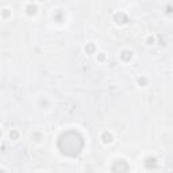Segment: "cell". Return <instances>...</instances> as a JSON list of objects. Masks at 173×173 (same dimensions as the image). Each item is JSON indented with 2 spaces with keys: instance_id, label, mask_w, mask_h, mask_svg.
Listing matches in <instances>:
<instances>
[{
  "instance_id": "obj_4",
  "label": "cell",
  "mask_w": 173,
  "mask_h": 173,
  "mask_svg": "<svg viewBox=\"0 0 173 173\" xmlns=\"http://www.w3.org/2000/svg\"><path fill=\"white\" fill-rule=\"evenodd\" d=\"M145 166L148 169H154V168H157V160H155L154 157H148V158H145Z\"/></svg>"
},
{
  "instance_id": "obj_11",
  "label": "cell",
  "mask_w": 173,
  "mask_h": 173,
  "mask_svg": "<svg viewBox=\"0 0 173 173\" xmlns=\"http://www.w3.org/2000/svg\"><path fill=\"white\" fill-rule=\"evenodd\" d=\"M137 83L141 85V87H143V85L148 84V78H146V77H139V78L137 80Z\"/></svg>"
},
{
  "instance_id": "obj_9",
  "label": "cell",
  "mask_w": 173,
  "mask_h": 173,
  "mask_svg": "<svg viewBox=\"0 0 173 173\" xmlns=\"http://www.w3.org/2000/svg\"><path fill=\"white\" fill-rule=\"evenodd\" d=\"M26 11H27V15H34L37 12V6H34V4H28Z\"/></svg>"
},
{
  "instance_id": "obj_5",
  "label": "cell",
  "mask_w": 173,
  "mask_h": 173,
  "mask_svg": "<svg viewBox=\"0 0 173 173\" xmlns=\"http://www.w3.org/2000/svg\"><path fill=\"white\" fill-rule=\"evenodd\" d=\"M120 58L123 61H130L131 58H133V52H131V50H122Z\"/></svg>"
},
{
  "instance_id": "obj_12",
  "label": "cell",
  "mask_w": 173,
  "mask_h": 173,
  "mask_svg": "<svg viewBox=\"0 0 173 173\" xmlns=\"http://www.w3.org/2000/svg\"><path fill=\"white\" fill-rule=\"evenodd\" d=\"M11 15V12L8 10H3V18H8Z\"/></svg>"
},
{
  "instance_id": "obj_10",
  "label": "cell",
  "mask_w": 173,
  "mask_h": 173,
  "mask_svg": "<svg viewBox=\"0 0 173 173\" xmlns=\"http://www.w3.org/2000/svg\"><path fill=\"white\" fill-rule=\"evenodd\" d=\"M10 138L12 139V141L18 139V138H19V133H18L16 130H11V131H10Z\"/></svg>"
},
{
  "instance_id": "obj_8",
  "label": "cell",
  "mask_w": 173,
  "mask_h": 173,
  "mask_svg": "<svg viewBox=\"0 0 173 173\" xmlns=\"http://www.w3.org/2000/svg\"><path fill=\"white\" fill-rule=\"evenodd\" d=\"M96 50V46L93 45V43H87V46H85V53L87 54H93Z\"/></svg>"
},
{
  "instance_id": "obj_17",
  "label": "cell",
  "mask_w": 173,
  "mask_h": 173,
  "mask_svg": "<svg viewBox=\"0 0 173 173\" xmlns=\"http://www.w3.org/2000/svg\"><path fill=\"white\" fill-rule=\"evenodd\" d=\"M0 173H7V172H6L4 169H0Z\"/></svg>"
},
{
  "instance_id": "obj_7",
  "label": "cell",
  "mask_w": 173,
  "mask_h": 173,
  "mask_svg": "<svg viewBox=\"0 0 173 173\" xmlns=\"http://www.w3.org/2000/svg\"><path fill=\"white\" fill-rule=\"evenodd\" d=\"M102 139H103V142H104V143H109V142H112V134H111V133H108V131H106V133H103Z\"/></svg>"
},
{
  "instance_id": "obj_6",
  "label": "cell",
  "mask_w": 173,
  "mask_h": 173,
  "mask_svg": "<svg viewBox=\"0 0 173 173\" xmlns=\"http://www.w3.org/2000/svg\"><path fill=\"white\" fill-rule=\"evenodd\" d=\"M64 18H65V15H64V12H62V11H56V12H54V20L56 22H58V23H61V22L64 20Z\"/></svg>"
},
{
  "instance_id": "obj_14",
  "label": "cell",
  "mask_w": 173,
  "mask_h": 173,
  "mask_svg": "<svg viewBox=\"0 0 173 173\" xmlns=\"http://www.w3.org/2000/svg\"><path fill=\"white\" fill-rule=\"evenodd\" d=\"M148 43H149V45H153V43H154V38H153V37H149V38H148Z\"/></svg>"
},
{
  "instance_id": "obj_18",
  "label": "cell",
  "mask_w": 173,
  "mask_h": 173,
  "mask_svg": "<svg viewBox=\"0 0 173 173\" xmlns=\"http://www.w3.org/2000/svg\"><path fill=\"white\" fill-rule=\"evenodd\" d=\"M0 137H1V130H0Z\"/></svg>"
},
{
  "instance_id": "obj_13",
  "label": "cell",
  "mask_w": 173,
  "mask_h": 173,
  "mask_svg": "<svg viewBox=\"0 0 173 173\" xmlns=\"http://www.w3.org/2000/svg\"><path fill=\"white\" fill-rule=\"evenodd\" d=\"M104 58H106L104 53H100V54H99V57H97V60H99V61H104Z\"/></svg>"
},
{
  "instance_id": "obj_1",
  "label": "cell",
  "mask_w": 173,
  "mask_h": 173,
  "mask_svg": "<svg viewBox=\"0 0 173 173\" xmlns=\"http://www.w3.org/2000/svg\"><path fill=\"white\" fill-rule=\"evenodd\" d=\"M57 148L64 155L77 157L84 149V137L76 130H66L57 139Z\"/></svg>"
},
{
  "instance_id": "obj_2",
  "label": "cell",
  "mask_w": 173,
  "mask_h": 173,
  "mask_svg": "<svg viewBox=\"0 0 173 173\" xmlns=\"http://www.w3.org/2000/svg\"><path fill=\"white\" fill-rule=\"evenodd\" d=\"M129 169L130 166L124 160H117L111 166V173H127Z\"/></svg>"
},
{
  "instance_id": "obj_3",
  "label": "cell",
  "mask_w": 173,
  "mask_h": 173,
  "mask_svg": "<svg viewBox=\"0 0 173 173\" xmlns=\"http://www.w3.org/2000/svg\"><path fill=\"white\" fill-rule=\"evenodd\" d=\"M114 20L117 22L118 25H124V23L129 22V16L124 12H117V14L114 15Z\"/></svg>"
},
{
  "instance_id": "obj_16",
  "label": "cell",
  "mask_w": 173,
  "mask_h": 173,
  "mask_svg": "<svg viewBox=\"0 0 173 173\" xmlns=\"http://www.w3.org/2000/svg\"><path fill=\"white\" fill-rule=\"evenodd\" d=\"M41 106H47V102H46V100H41Z\"/></svg>"
},
{
  "instance_id": "obj_15",
  "label": "cell",
  "mask_w": 173,
  "mask_h": 173,
  "mask_svg": "<svg viewBox=\"0 0 173 173\" xmlns=\"http://www.w3.org/2000/svg\"><path fill=\"white\" fill-rule=\"evenodd\" d=\"M166 12H168V14L172 12V6H168V7H166Z\"/></svg>"
}]
</instances>
